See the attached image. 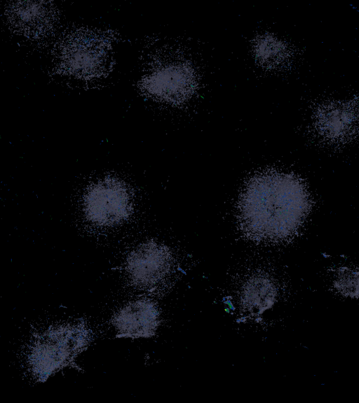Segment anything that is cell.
Segmentation results:
<instances>
[{
    "label": "cell",
    "instance_id": "cell-3",
    "mask_svg": "<svg viewBox=\"0 0 359 403\" xmlns=\"http://www.w3.org/2000/svg\"><path fill=\"white\" fill-rule=\"evenodd\" d=\"M85 206L91 220L101 225H111L129 215L131 202L121 182L105 179L90 189L85 198Z\"/></svg>",
    "mask_w": 359,
    "mask_h": 403
},
{
    "label": "cell",
    "instance_id": "cell-8",
    "mask_svg": "<svg viewBox=\"0 0 359 403\" xmlns=\"http://www.w3.org/2000/svg\"><path fill=\"white\" fill-rule=\"evenodd\" d=\"M320 130L331 139H342L353 129L354 118L349 112L334 111L327 112L319 121Z\"/></svg>",
    "mask_w": 359,
    "mask_h": 403
},
{
    "label": "cell",
    "instance_id": "cell-2",
    "mask_svg": "<svg viewBox=\"0 0 359 403\" xmlns=\"http://www.w3.org/2000/svg\"><path fill=\"white\" fill-rule=\"evenodd\" d=\"M85 343L86 332L79 328L63 327L48 331L29 348V369L39 380L43 381L66 365Z\"/></svg>",
    "mask_w": 359,
    "mask_h": 403
},
{
    "label": "cell",
    "instance_id": "cell-9",
    "mask_svg": "<svg viewBox=\"0 0 359 403\" xmlns=\"http://www.w3.org/2000/svg\"><path fill=\"white\" fill-rule=\"evenodd\" d=\"M336 290L344 296L357 299L359 297V271L348 268L341 269L334 282Z\"/></svg>",
    "mask_w": 359,
    "mask_h": 403
},
{
    "label": "cell",
    "instance_id": "cell-6",
    "mask_svg": "<svg viewBox=\"0 0 359 403\" xmlns=\"http://www.w3.org/2000/svg\"><path fill=\"white\" fill-rule=\"evenodd\" d=\"M151 90L168 101H179L193 90V79L188 69L181 66L167 67L151 78Z\"/></svg>",
    "mask_w": 359,
    "mask_h": 403
},
{
    "label": "cell",
    "instance_id": "cell-5",
    "mask_svg": "<svg viewBox=\"0 0 359 403\" xmlns=\"http://www.w3.org/2000/svg\"><path fill=\"white\" fill-rule=\"evenodd\" d=\"M113 324L120 336L149 337L154 334L158 325V309L149 300L131 302L116 313Z\"/></svg>",
    "mask_w": 359,
    "mask_h": 403
},
{
    "label": "cell",
    "instance_id": "cell-10",
    "mask_svg": "<svg viewBox=\"0 0 359 403\" xmlns=\"http://www.w3.org/2000/svg\"><path fill=\"white\" fill-rule=\"evenodd\" d=\"M255 52L259 59L268 64H277L284 57L283 46L271 38L259 40L255 46Z\"/></svg>",
    "mask_w": 359,
    "mask_h": 403
},
{
    "label": "cell",
    "instance_id": "cell-4",
    "mask_svg": "<svg viewBox=\"0 0 359 403\" xmlns=\"http://www.w3.org/2000/svg\"><path fill=\"white\" fill-rule=\"evenodd\" d=\"M172 256L167 247L158 243H145L129 255L126 270L137 288L149 290L159 285L172 268Z\"/></svg>",
    "mask_w": 359,
    "mask_h": 403
},
{
    "label": "cell",
    "instance_id": "cell-11",
    "mask_svg": "<svg viewBox=\"0 0 359 403\" xmlns=\"http://www.w3.org/2000/svg\"><path fill=\"white\" fill-rule=\"evenodd\" d=\"M43 7L39 6H23L17 11L18 23L22 24L23 28H36L46 22V13Z\"/></svg>",
    "mask_w": 359,
    "mask_h": 403
},
{
    "label": "cell",
    "instance_id": "cell-7",
    "mask_svg": "<svg viewBox=\"0 0 359 403\" xmlns=\"http://www.w3.org/2000/svg\"><path fill=\"white\" fill-rule=\"evenodd\" d=\"M276 296L274 284L263 276L250 278L245 284L242 292L245 307L252 313H259L270 307L274 302Z\"/></svg>",
    "mask_w": 359,
    "mask_h": 403
},
{
    "label": "cell",
    "instance_id": "cell-1",
    "mask_svg": "<svg viewBox=\"0 0 359 403\" xmlns=\"http://www.w3.org/2000/svg\"><path fill=\"white\" fill-rule=\"evenodd\" d=\"M309 208L307 191L297 178L267 171L255 175L246 184L238 200V220L248 239L280 242L296 234Z\"/></svg>",
    "mask_w": 359,
    "mask_h": 403
}]
</instances>
